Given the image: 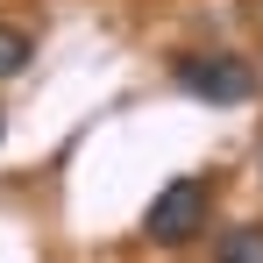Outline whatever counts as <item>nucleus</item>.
Segmentation results:
<instances>
[{"mask_svg":"<svg viewBox=\"0 0 263 263\" xmlns=\"http://www.w3.org/2000/svg\"><path fill=\"white\" fill-rule=\"evenodd\" d=\"M171 79L192 100H214V107H242L249 92H256V71H249V57H235V50H206V57H178Z\"/></svg>","mask_w":263,"mask_h":263,"instance_id":"nucleus-2","label":"nucleus"},{"mask_svg":"<svg viewBox=\"0 0 263 263\" xmlns=\"http://www.w3.org/2000/svg\"><path fill=\"white\" fill-rule=\"evenodd\" d=\"M206 206H214V185H206V178H171V185L149 199L142 235L164 242V249H178V242H192V235L206 228Z\"/></svg>","mask_w":263,"mask_h":263,"instance_id":"nucleus-1","label":"nucleus"},{"mask_svg":"<svg viewBox=\"0 0 263 263\" xmlns=\"http://www.w3.org/2000/svg\"><path fill=\"white\" fill-rule=\"evenodd\" d=\"M29 57H36V36H29L22 22H0V79H22Z\"/></svg>","mask_w":263,"mask_h":263,"instance_id":"nucleus-3","label":"nucleus"},{"mask_svg":"<svg viewBox=\"0 0 263 263\" xmlns=\"http://www.w3.org/2000/svg\"><path fill=\"white\" fill-rule=\"evenodd\" d=\"M0 135H7V114H0Z\"/></svg>","mask_w":263,"mask_h":263,"instance_id":"nucleus-5","label":"nucleus"},{"mask_svg":"<svg viewBox=\"0 0 263 263\" xmlns=\"http://www.w3.org/2000/svg\"><path fill=\"white\" fill-rule=\"evenodd\" d=\"M214 263H263V228H228Z\"/></svg>","mask_w":263,"mask_h":263,"instance_id":"nucleus-4","label":"nucleus"}]
</instances>
